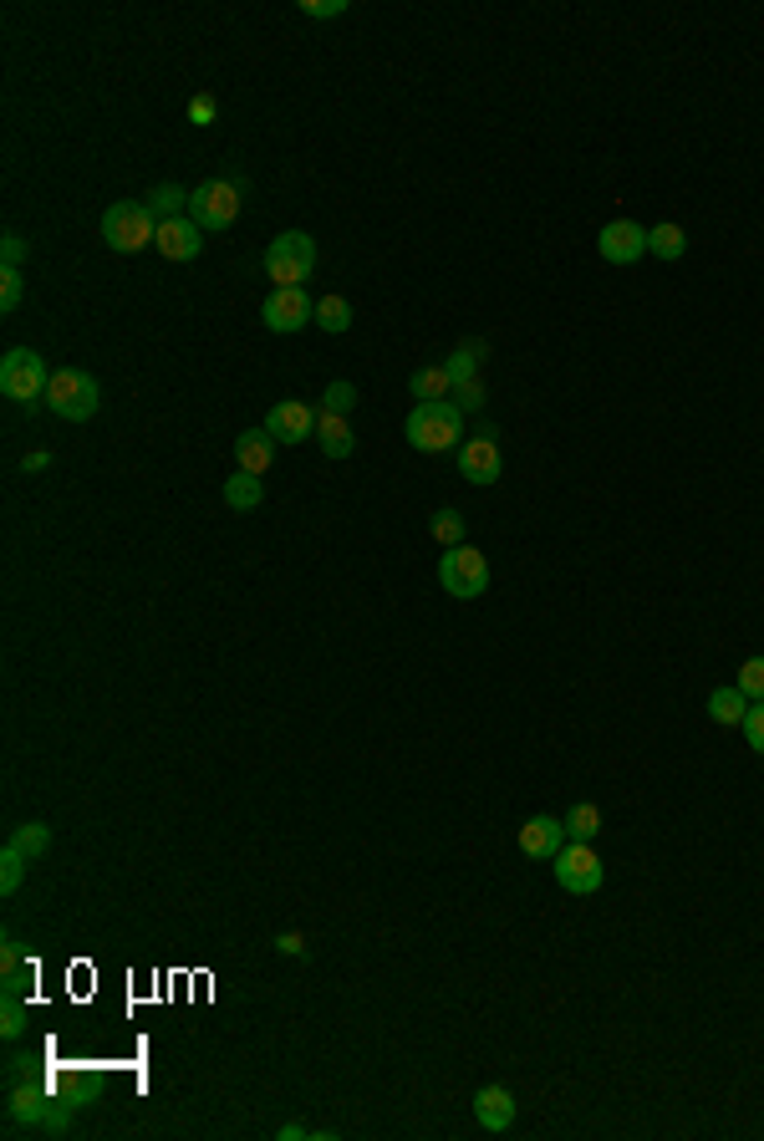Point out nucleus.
<instances>
[{"label": "nucleus", "mask_w": 764, "mask_h": 1141, "mask_svg": "<svg viewBox=\"0 0 764 1141\" xmlns=\"http://www.w3.org/2000/svg\"><path fill=\"white\" fill-rule=\"evenodd\" d=\"M77 1095L72 1101H57L47 1095V1081H21L11 1085V1101H6V1117L11 1127H37V1131H51V1137H67L72 1131V1111H77Z\"/></svg>", "instance_id": "nucleus-1"}, {"label": "nucleus", "mask_w": 764, "mask_h": 1141, "mask_svg": "<svg viewBox=\"0 0 764 1141\" xmlns=\"http://www.w3.org/2000/svg\"><path fill=\"white\" fill-rule=\"evenodd\" d=\"M403 433L419 454H443V449H459V439H464V413L454 403H419L408 413Z\"/></svg>", "instance_id": "nucleus-2"}, {"label": "nucleus", "mask_w": 764, "mask_h": 1141, "mask_svg": "<svg viewBox=\"0 0 764 1141\" xmlns=\"http://www.w3.org/2000/svg\"><path fill=\"white\" fill-rule=\"evenodd\" d=\"M265 271H271L275 286H306L316 276V240L306 229H286L265 245Z\"/></svg>", "instance_id": "nucleus-3"}, {"label": "nucleus", "mask_w": 764, "mask_h": 1141, "mask_svg": "<svg viewBox=\"0 0 764 1141\" xmlns=\"http://www.w3.org/2000/svg\"><path fill=\"white\" fill-rule=\"evenodd\" d=\"M102 240L118 255H138L158 240V219L148 215V205H138V199H118V205H108V215H102Z\"/></svg>", "instance_id": "nucleus-4"}, {"label": "nucleus", "mask_w": 764, "mask_h": 1141, "mask_svg": "<svg viewBox=\"0 0 764 1141\" xmlns=\"http://www.w3.org/2000/svg\"><path fill=\"white\" fill-rule=\"evenodd\" d=\"M97 403H102V387H97L92 373H82V367H61V373H51L47 409L57 413V419L87 423V419L97 413Z\"/></svg>", "instance_id": "nucleus-5"}, {"label": "nucleus", "mask_w": 764, "mask_h": 1141, "mask_svg": "<svg viewBox=\"0 0 764 1141\" xmlns=\"http://www.w3.org/2000/svg\"><path fill=\"white\" fill-rule=\"evenodd\" d=\"M47 387H51V373L41 352L31 347H11L0 357V393L11 403H47Z\"/></svg>", "instance_id": "nucleus-6"}, {"label": "nucleus", "mask_w": 764, "mask_h": 1141, "mask_svg": "<svg viewBox=\"0 0 764 1141\" xmlns=\"http://www.w3.org/2000/svg\"><path fill=\"white\" fill-rule=\"evenodd\" d=\"M439 587L459 601L484 597V587H490V561H484L474 545H454V551H443V561H439Z\"/></svg>", "instance_id": "nucleus-7"}, {"label": "nucleus", "mask_w": 764, "mask_h": 1141, "mask_svg": "<svg viewBox=\"0 0 764 1141\" xmlns=\"http://www.w3.org/2000/svg\"><path fill=\"white\" fill-rule=\"evenodd\" d=\"M189 219L199 229H229L239 219V184L204 179L189 189Z\"/></svg>", "instance_id": "nucleus-8"}, {"label": "nucleus", "mask_w": 764, "mask_h": 1141, "mask_svg": "<svg viewBox=\"0 0 764 1141\" xmlns=\"http://www.w3.org/2000/svg\"><path fill=\"white\" fill-rule=\"evenodd\" d=\"M556 862V882H561L571 897H591V892H601V856L591 852V842H571V846H561V852L550 856Z\"/></svg>", "instance_id": "nucleus-9"}, {"label": "nucleus", "mask_w": 764, "mask_h": 1141, "mask_svg": "<svg viewBox=\"0 0 764 1141\" xmlns=\"http://www.w3.org/2000/svg\"><path fill=\"white\" fill-rule=\"evenodd\" d=\"M261 322L271 326V332H281V337H291V332L316 322V301L306 296V286H275L261 306Z\"/></svg>", "instance_id": "nucleus-10"}, {"label": "nucleus", "mask_w": 764, "mask_h": 1141, "mask_svg": "<svg viewBox=\"0 0 764 1141\" xmlns=\"http://www.w3.org/2000/svg\"><path fill=\"white\" fill-rule=\"evenodd\" d=\"M597 250L607 265H633V260H643V250H647V229L637 225V219H611V225H601Z\"/></svg>", "instance_id": "nucleus-11"}, {"label": "nucleus", "mask_w": 764, "mask_h": 1141, "mask_svg": "<svg viewBox=\"0 0 764 1141\" xmlns=\"http://www.w3.org/2000/svg\"><path fill=\"white\" fill-rule=\"evenodd\" d=\"M265 433H271L275 444H306V439H316V409L311 403H275L271 413H265Z\"/></svg>", "instance_id": "nucleus-12"}, {"label": "nucleus", "mask_w": 764, "mask_h": 1141, "mask_svg": "<svg viewBox=\"0 0 764 1141\" xmlns=\"http://www.w3.org/2000/svg\"><path fill=\"white\" fill-rule=\"evenodd\" d=\"M459 474H464L469 484H494L500 480V449H494V433H479V439H469L464 449H459Z\"/></svg>", "instance_id": "nucleus-13"}, {"label": "nucleus", "mask_w": 764, "mask_h": 1141, "mask_svg": "<svg viewBox=\"0 0 764 1141\" xmlns=\"http://www.w3.org/2000/svg\"><path fill=\"white\" fill-rule=\"evenodd\" d=\"M154 250L164 255V260H194V255L204 250V229L194 225L189 215H179V219H164V225H158V240H154Z\"/></svg>", "instance_id": "nucleus-14"}, {"label": "nucleus", "mask_w": 764, "mask_h": 1141, "mask_svg": "<svg viewBox=\"0 0 764 1141\" xmlns=\"http://www.w3.org/2000/svg\"><path fill=\"white\" fill-rule=\"evenodd\" d=\"M566 846V820L556 816H530L526 826H520V852L530 856V862H550V856Z\"/></svg>", "instance_id": "nucleus-15"}, {"label": "nucleus", "mask_w": 764, "mask_h": 1141, "mask_svg": "<svg viewBox=\"0 0 764 1141\" xmlns=\"http://www.w3.org/2000/svg\"><path fill=\"white\" fill-rule=\"evenodd\" d=\"M31 978H37V963L26 958V948L16 937H6L0 943V994H26Z\"/></svg>", "instance_id": "nucleus-16"}, {"label": "nucleus", "mask_w": 764, "mask_h": 1141, "mask_svg": "<svg viewBox=\"0 0 764 1141\" xmlns=\"http://www.w3.org/2000/svg\"><path fill=\"white\" fill-rule=\"evenodd\" d=\"M316 444L326 459H352L357 454V433L346 423V413H316Z\"/></svg>", "instance_id": "nucleus-17"}, {"label": "nucleus", "mask_w": 764, "mask_h": 1141, "mask_svg": "<svg viewBox=\"0 0 764 1141\" xmlns=\"http://www.w3.org/2000/svg\"><path fill=\"white\" fill-rule=\"evenodd\" d=\"M474 1117L484 1131H510L515 1121V1095L505 1091V1085H484V1091L474 1095Z\"/></svg>", "instance_id": "nucleus-18"}, {"label": "nucleus", "mask_w": 764, "mask_h": 1141, "mask_svg": "<svg viewBox=\"0 0 764 1141\" xmlns=\"http://www.w3.org/2000/svg\"><path fill=\"white\" fill-rule=\"evenodd\" d=\"M275 464V439L265 429H251L235 439V469H245V474H265V469Z\"/></svg>", "instance_id": "nucleus-19"}, {"label": "nucleus", "mask_w": 764, "mask_h": 1141, "mask_svg": "<svg viewBox=\"0 0 764 1141\" xmlns=\"http://www.w3.org/2000/svg\"><path fill=\"white\" fill-rule=\"evenodd\" d=\"M225 505H229V510H261V505H265L261 474H245V469H235V474L225 480Z\"/></svg>", "instance_id": "nucleus-20"}, {"label": "nucleus", "mask_w": 764, "mask_h": 1141, "mask_svg": "<svg viewBox=\"0 0 764 1141\" xmlns=\"http://www.w3.org/2000/svg\"><path fill=\"white\" fill-rule=\"evenodd\" d=\"M744 714H750V698L739 694V683H728V688H714L708 694V719L714 724H744Z\"/></svg>", "instance_id": "nucleus-21"}, {"label": "nucleus", "mask_w": 764, "mask_h": 1141, "mask_svg": "<svg viewBox=\"0 0 764 1141\" xmlns=\"http://www.w3.org/2000/svg\"><path fill=\"white\" fill-rule=\"evenodd\" d=\"M413 397L419 403H449L454 397V377H449V367H423V373H413Z\"/></svg>", "instance_id": "nucleus-22"}, {"label": "nucleus", "mask_w": 764, "mask_h": 1141, "mask_svg": "<svg viewBox=\"0 0 764 1141\" xmlns=\"http://www.w3.org/2000/svg\"><path fill=\"white\" fill-rule=\"evenodd\" d=\"M148 215L164 225V219H179L189 215V189H179V184H158L154 194H148Z\"/></svg>", "instance_id": "nucleus-23"}, {"label": "nucleus", "mask_w": 764, "mask_h": 1141, "mask_svg": "<svg viewBox=\"0 0 764 1141\" xmlns=\"http://www.w3.org/2000/svg\"><path fill=\"white\" fill-rule=\"evenodd\" d=\"M647 250L657 255V260H683V250H688V235H683V225H653L647 229Z\"/></svg>", "instance_id": "nucleus-24"}, {"label": "nucleus", "mask_w": 764, "mask_h": 1141, "mask_svg": "<svg viewBox=\"0 0 764 1141\" xmlns=\"http://www.w3.org/2000/svg\"><path fill=\"white\" fill-rule=\"evenodd\" d=\"M429 530H433V541L443 545V551H454V545H464V515H459L454 505H439L429 515Z\"/></svg>", "instance_id": "nucleus-25"}, {"label": "nucleus", "mask_w": 764, "mask_h": 1141, "mask_svg": "<svg viewBox=\"0 0 764 1141\" xmlns=\"http://www.w3.org/2000/svg\"><path fill=\"white\" fill-rule=\"evenodd\" d=\"M566 836H571V842H597V836H601V805H591V800L571 805V816H566Z\"/></svg>", "instance_id": "nucleus-26"}, {"label": "nucleus", "mask_w": 764, "mask_h": 1141, "mask_svg": "<svg viewBox=\"0 0 764 1141\" xmlns=\"http://www.w3.org/2000/svg\"><path fill=\"white\" fill-rule=\"evenodd\" d=\"M6 846H16V852H21L26 862H37V856H47L51 830L41 826V820H26V826H16V830H11V842H6Z\"/></svg>", "instance_id": "nucleus-27"}, {"label": "nucleus", "mask_w": 764, "mask_h": 1141, "mask_svg": "<svg viewBox=\"0 0 764 1141\" xmlns=\"http://www.w3.org/2000/svg\"><path fill=\"white\" fill-rule=\"evenodd\" d=\"M316 326H322V332H332V337H342L346 326H352V301H346V296H322V301H316Z\"/></svg>", "instance_id": "nucleus-28"}, {"label": "nucleus", "mask_w": 764, "mask_h": 1141, "mask_svg": "<svg viewBox=\"0 0 764 1141\" xmlns=\"http://www.w3.org/2000/svg\"><path fill=\"white\" fill-rule=\"evenodd\" d=\"M479 357H484V342H464L454 357L443 362V367H449V377H454V387L459 383H474V377H479Z\"/></svg>", "instance_id": "nucleus-29"}, {"label": "nucleus", "mask_w": 764, "mask_h": 1141, "mask_svg": "<svg viewBox=\"0 0 764 1141\" xmlns=\"http://www.w3.org/2000/svg\"><path fill=\"white\" fill-rule=\"evenodd\" d=\"M26 1024H31V1010H26V999H21V994H6V999H0V1034H6V1040H21Z\"/></svg>", "instance_id": "nucleus-30"}, {"label": "nucleus", "mask_w": 764, "mask_h": 1141, "mask_svg": "<svg viewBox=\"0 0 764 1141\" xmlns=\"http://www.w3.org/2000/svg\"><path fill=\"white\" fill-rule=\"evenodd\" d=\"M734 683H739V694L750 698V704H764V658H744Z\"/></svg>", "instance_id": "nucleus-31"}, {"label": "nucleus", "mask_w": 764, "mask_h": 1141, "mask_svg": "<svg viewBox=\"0 0 764 1141\" xmlns=\"http://www.w3.org/2000/svg\"><path fill=\"white\" fill-rule=\"evenodd\" d=\"M21 882H26V856L16 846H6L0 852V892L11 897V892H21Z\"/></svg>", "instance_id": "nucleus-32"}, {"label": "nucleus", "mask_w": 764, "mask_h": 1141, "mask_svg": "<svg viewBox=\"0 0 764 1141\" xmlns=\"http://www.w3.org/2000/svg\"><path fill=\"white\" fill-rule=\"evenodd\" d=\"M346 409H357V383H326V393H322V413H346Z\"/></svg>", "instance_id": "nucleus-33"}, {"label": "nucleus", "mask_w": 764, "mask_h": 1141, "mask_svg": "<svg viewBox=\"0 0 764 1141\" xmlns=\"http://www.w3.org/2000/svg\"><path fill=\"white\" fill-rule=\"evenodd\" d=\"M26 301V276L21 271H0V312H16Z\"/></svg>", "instance_id": "nucleus-34"}, {"label": "nucleus", "mask_w": 764, "mask_h": 1141, "mask_svg": "<svg viewBox=\"0 0 764 1141\" xmlns=\"http://www.w3.org/2000/svg\"><path fill=\"white\" fill-rule=\"evenodd\" d=\"M449 403H454L459 413H479V409H484V383H479V377H474V383H459Z\"/></svg>", "instance_id": "nucleus-35"}, {"label": "nucleus", "mask_w": 764, "mask_h": 1141, "mask_svg": "<svg viewBox=\"0 0 764 1141\" xmlns=\"http://www.w3.org/2000/svg\"><path fill=\"white\" fill-rule=\"evenodd\" d=\"M744 739H750L754 755H764V704H750V714H744Z\"/></svg>", "instance_id": "nucleus-36"}, {"label": "nucleus", "mask_w": 764, "mask_h": 1141, "mask_svg": "<svg viewBox=\"0 0 764 1141\" xmlns=\"http://www.w3.org/2000/svg\"><path fill=\"white\" fill-rule=\"evenodd\" d=\"M215 112H219V102L209 92H194L189 97V122H194V128H209V122H215Z\"/></svg>", "instance_id": "nucleus-37"}, {"label": "nucleus", "mask_w": 764, "mask_h": 1141, "mask_svg": "<svg viewBox=\"0 0 764 1141\" xmlns=\"http://www.w3.org/2000/svg\"><path fill=\"white\" fill-rule=\"evenodd\" d=\"M301 16H311V21H332V16H346V0H301Z\"/></svg>", "instance_id": "nucleus-38"}, {"label": "nucleus", "mask_w": 764, "mask_h": 1141, "mask_svg": "<svg viewBox=\"0 0 764 1141\" xmlns=\"http://www.w3.org/2000/svg\"><path fill=\"white\" fill-rule=\"evenodd\" d=\"M26 255H31V245H26L21 235H6V240H0V260H6V271H21Z\"/></svg>", "instance_id": "nucleus-39"}, {"label": "nucleus", "mask_w": 764, "mask_h": 1141, "mask_svg": "<svg viewBox=\"0 0 764 1141\" xmlns=\"http://www.w3.org/2000/svg\"><path fill=\"white\" fill-rule=\"evenodd\" d=\"M275 948L291 953V958H301V953H306V943H301V933H281V937H275Z\"/></svg>", "instance_id": "nucleus-40"}, {"label": "nucleus", "mask_w": 764, "mask_h": 1141, "mask_svg": "<svg viewBox=\"0 0 764 1141\" xmlns=\"http://www.w3.org/2000/svg\"><path fill=\"white\" fill-rule=\"evenodd\" d=\"M47 464H51V454H26V459H21V469H26V474H41V469H47Z\"/></svg>", "instance_id": "nucleus-41"}, {"label": "nucleus", "mask_w": 764, "mask_h": 1141, "mask_svg": "<svg viewBox=\"0 0 764 1141\" xmlns=\"http://www.w3.org/2000/svg\"><path fill=\"white\" fill-rule=\"evenodd\" d=\"M275 1137H281V1141H301V1137H306V1127H296V1121H291V1127H281Z\"/></svg>", "instance_id": "nucleus-42"}]
</instances>
